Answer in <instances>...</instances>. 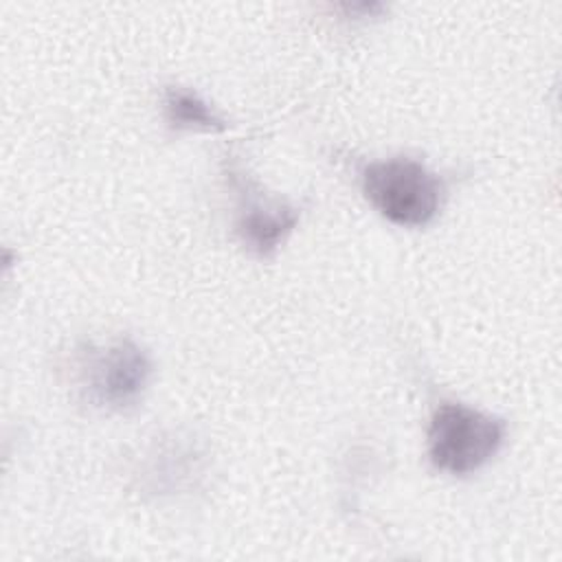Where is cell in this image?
<instances>
[{
    "label": "cell",
    "mask_w": 562,
    "mask_h": 562,
    "mask_svg": "<svg viewBox=\"0 0 562 562\" xmlns=\"http://www.w3.org/2000/svg\"><path fill=\"white\" fill-rule=\"evenodd\" d=\"M360 187L369 204L400 228H424L441 211L446 182L417 158L391 156L360 169Z\"/></svg>",
    "instance_id": "cell-1"
},
{
    "label": "cell",
    "mask_w": 562,
    "mask_h": 562,
    "mask_svg": "<svg viewBox=\"0 0 562 562\" xmlns=\"http://www.w3.org/2000/svg\"><path fill=\"white\" fill-rule=\"evenodd\" d=\"M239 187V209L235 220V233L239 241L250 250L255 257L266 259L277 252V248L285 241V237L294 231L299 222V209L266 198L252 182L246 180L244 173L233 171Z\"/></svg>",
    "instance_id": "cell-4"
},
{
    "label": "cell",
    "mask_w": 562,
    "mask_h": 562,
    "mask_svg": "<svg viewBox=\"0 0 562 562\" xmlns=\"http://www.w3.org/2000/svg\"><path fill=\"white\" fill-rule=\"evenodd\" d=\"M149 353L132 338H116L105 347L88 351L83 382L94 404L110 411L134 408L151 378Z\"/></svg>",
    "instance_id": "cell-3"
},
{
    "label": "cell",
    "mask_w": 562,
    "mask_h": 562,
    "mask_svg": "<svg viewBox=\"0 0 562 562\" xmlns=\"http://www.w3.org/2000/svg\"><path fill=\"white\" fill-rule=\"evenodd\" d=\"M505 437V419L463 402H441L428 422L426 454L437 472L468 476L498 454Z\"/></svg>",
    "instance_id": "cell-2"
},
{
    "label": "cell",
    "mask_w": 562,
    "mask_h": 562,
    "mask_svg": "<svg viewBox=\"0 0 562 562\" xmlns=\"http://www.w3.org/2000/svg\"><path fill=\"white\" fill-rule=\"evenodd\" d=\"M200 452L191 441H169L162 450L154 448L147 454L143 476L151 494H178L200 474Z\"/></svg>",
    "instance_id": "cell-5"
},
{
    "label": "cell",
    "mask_w": 562,
    "mask_h": 562,
    "mask_svg": "<svg viewBox=\"0 0 562 562\" xmlns=\"http://www.w3.org/2000/svg\"><path fill=\"white\" fill-rule=\"evenodd\" d=\"M165 121L171 130H189V132H222L226 130V121L220 112L202 99L195 90L182 86H169L162 97Z\"/></svg>",
    "instance_id": "cell-6"
}]
</instances>
